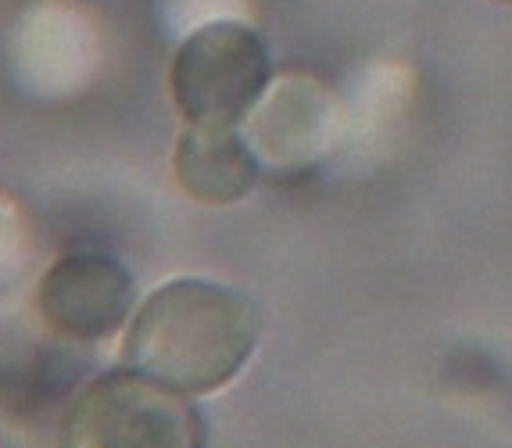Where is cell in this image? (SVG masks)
<instances>
[{
  "mask_svg": "<svg viewBox=\"0 0 512 448\" xmlns=\"http://www.w3.org/2000/svg\"><path fill=\"white\" fill-rule=\"evenodd\" d=\"M137 280L115 255H61L36 287V309L54 334L69 341H101L133 319Z\"/></svg>",
  "mask_w": 512,
  "mask_h": 448,
  "instance_id": "4",
  "label": "cell"
},
{
  "mask_svg": "<svg viewBox=\"0 0 512 448\" xmlns=\"http://www.w3.org/2000/svg\"><path fill=\"white\" fill-rule=\"evenodd\" d=\"M273 87L265 36L237 18H212L176 47L169 94L187 126H240Z\"/></svg>",
  "mask_w": 512,
  "mask_h": 448,
  "instance_id": "2",
  "label": "cell"
},
{
  "mask_svg": "<svg viewBox=\"0 0 512 448\" xmlns=\"http://www.w3.org/2000/svg\"><path fill=\"white\" fill-rule=\"evenodd\" d=\"M172 173L197 205H237L255 190L262 158L240 126H187L172 151Z\"/></svg>",
  "mask_w": 512,
  "mask_h": 448,
  "instance_id": "5",
  "label": "cell"
},
{
  "mask_svg": "<svg viewBox=\"0 0 512 448\" xmlns=\"http://www.w3.org/2000/svg\"><path fill=\"white\" fill-rule=\"evenodd\" d=\"M61 448H208V427L190 395L119 366L72 398Z\"/></svg>",
  "mask_w": 512,
  "mask_h": 448,
  "instance_id": "3",
  "label": "cell"
},
{
  "mask_svg": "<svg viewBox=\"0 0 512 448\" xmlns=\"http://www.w3.org/2000/svg\"><path fill=\"white\" fill-rule=\"evenodd\" d=\"M498 4H512V0H498Z\"/></svg>",
  "mask_w": 512,
  "mask_h": 448,
  "instance_id": "7",
  "label": "cell"
},
{
  "mask_svg": "<svg viewBox=\"0 0 512 448\" xmlns=\"http://www.w3.org/2000/svg\"><path fill=\"white\" fill-rule=\"evenodd\" d=\"M262 341L255 298L205 276H176L137 305L122 366L183 395H212L240 377Z\"/></svg>",
  "mask_w": 512,
  "mask_h": 448,
  "instance_id": "1",
  "label": "cell"
},
{
  "mask_svg": "<svg viewBox=\"0 0 512 448\" xmlns=\"http://www.w3.org/2000/svg\"><path fill=\"white\" fill-rule=\"evenodd\" d=\"M319 101L323 94L312 90V83H283L269 101L255 108V144L258 158H273V162H305L312 151V126L319 122Z\"/></svg>",
  "mask_w": 512,
  "mask_h": 448,
  "instance_id": "6",
  "label": "cell"
}]
</instances>
